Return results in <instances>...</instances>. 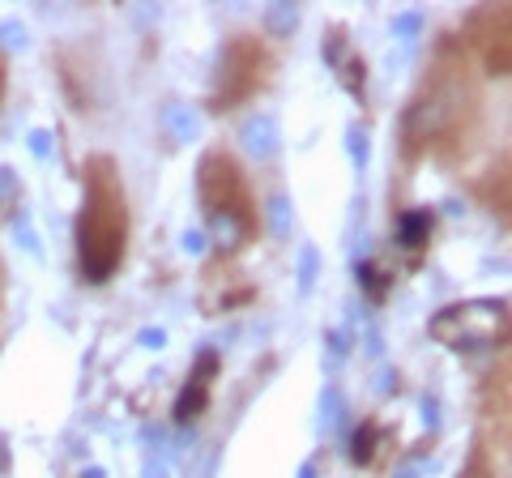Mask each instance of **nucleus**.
<instances>
[{"instance_id": "obj_1", "label": "nucleus", "mask_w": 512, "mask_h": 478, "mask_svg": "<svg viewBox=\"0 0 512 478\" xmlns=\"http://www.w3.org/2000/svg\"><path fill=\"white\" fill-rule=\"evenodd\" d=\"M128 248V197L120 167L94 154L82 167V214H77V269L86 282H107L124 265Z\"/></svg>"}, {"instance_id": "obj_2", "label": "nucleus", "mask_w": 512, "mask_h": 478, "mask_svg": "<svg viewBox=\"0 0 512 478\" xmlns=\"http://www.w3.org/2000/svg\"><path fill=\"white\" fill-rule=\"evenodd\" d=\"M197 193H201V214L210 231L227 248H244L261 231V205H256L248 171L239 158L227 150H210L197 167Z\"/></svg>"}, {"instance_id": "obj_3", "label": "nucleus", "mask_w": 512, "mask_h": 478, "mask_svg": "<svg viewBox=\"0 0 512 478\" xmlns=\"http://www.w3.org/2000/svg\"><path fill=\"white\" fill-rule=\"evenodd\" d=\"M474 103L478 99L466 82V65L461 60H440L423 86V99L410 111V129H406L410 150H436V146L461 141Z\"/></svg>"}, {"instance_id": "obj_4", "label": "nucleus", "mask_w": 512, "mask_h": 478, "mask_svg": "<svg viewBox=\"0 0 512 478\" xmlns=\"http://www.w3.org/2000/svg\"><path fill=\"white\" fill-rule=\"evenodd\" d=\"M269 77H274V52L256 39V35H239L227 43V52L218 60V82H214V111H235L248 99H256Z\"/></svg>"}, {"instance_id": "obj_5", "label": "nucleus", "mask_w": 512, "mask_h": 478, "mask_svg": "<svg viewBox=\"0 0 512 478\" xmlns=\"http://www.w3.org/2000/svg\"><path fill=\"white\" fill-rule=\"evenodd\" d=\"M508 333V304L478 299V304H453L431 321V338L444 346H495Z\"/></svg>"}, {"instance_id": "obj_6", "label": "nucleus", "mask_w": 512, "mask_h": 478, "mask_svg": "<svg viewBox=\"0 0 512 478\" xmlns=\"http://www.w3.org/2000/svg\"><path fill=\"white\" fill-rule=\"evenodd\" d=\"M466 43L478 52V60H483V69L491 77H508V9L504 5H491V9H478L470 26H466Z\"/></svg>"}, {"instance_id": "obj_7", "label": "nucleus", "mask_w": 512, "mask_h": 478, "mask_svg": "<svg viewBox=\"0 0 512 478\" xmlns=\"http://www.w3.org/2000/svg\"><path fill=\"white\" fill-rule=\"evenodd\" d=\"M214 368H218V359L205 355L201 368H197V376H192V389H184L180 406H175V414H180V419H197V414L205 410V402H210V376H214Z\"/></svg>"}, {"instance_id": "obj_8", "label": "nucleus", "mask_w": 512, "mask_h": 478, "mask_svg": "<svg viewBox=\"0 0 512 478\" xmlns=\"http://www.w3.org/2000/svg\"><path fill=\"white\" fill-rule=\"evenodd\" d=\"M461 478H491V470H487V461H483V457H474V461H470V466H466V474H461Z\"/></svg>"}, {"instance_id": "obj_9", "label": "nucleus", "mask_w": 512, "mask_h": 478, "mask_svg": "<svg viewBox=\"0 0 512 478\" xmlns=\"http://www.w3.org/2000/svg\"><path fill=\"white\" fill-rule=\"evenodd\" d=\"M0 99H5V60H0Z\"/></svg>"}]
</instances>
